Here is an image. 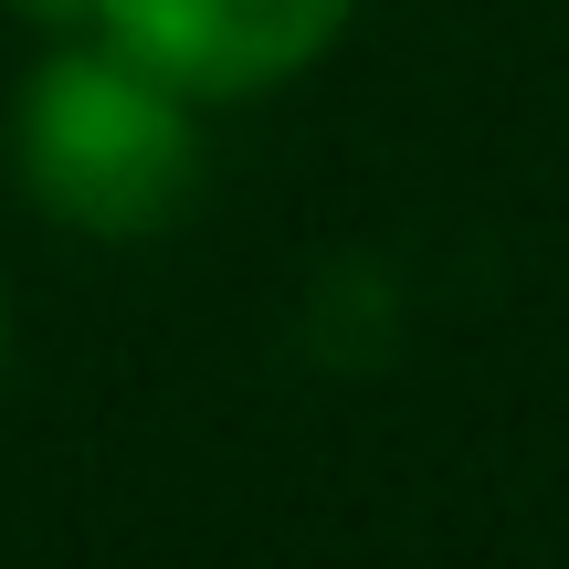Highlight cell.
Returning a JSON list of instances; mask_svg holds the SVG:
<instances>
[{"label":"cell","instance_id":"6da1fadb","mask_svg":"<svg viewBox=\"0 0 569 569\" xmlns=\"http://www.w3.org/2000/svg\"><path fill=\"white\" fill-rule=\"evenodd\" d=\"M190 169L180 84L127 53H53L21 96V180L74 232H159L190 201Z\"/></svg>","mask_w":569,"mask_h":569},{"label":"cell","instance_id":"7a4b0ae2","mask_svg":"<svg viewBox=\"0 0 569 569\" xmlns=\"http://www.w3.org/2000/svg\"><path fill=\"white\" fill-rule=\"evenodd\" d=\"M106 42L180 96H253L338 42L359 0H96Z\"/></svg>","mask_w":569,"mask_h":569}]
</instances>
